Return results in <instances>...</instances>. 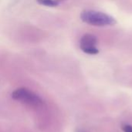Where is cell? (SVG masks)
I'll return each instance as SVG.
<instances>
[{"instance_id":"cell-5","label":"cell","mask_w":132,"mask_h":132,"mask_svg":"<svg viewBox=\"0 0 132 132\" xmlns=\"http://www.w3.org/2000/svg\"><path fill=\"white\" fill-rule=\"evenodd\" d=\"M124 132H132V126L129 125H125L122 127Z\"/></svg>"},{"instance_id":"cell-3","label":"cell","mask_w":132,"mask_h":132,"mask_svg":"<svg viewBox=\"0 0 132 132\" xmlns=\"http://www.w3.org/2000/svg\"><path fill=\"white\" fill-rule=\"evenodd\" d=\"M97 38L93 34H84L80 42V47L83 52L90 55H96L99 53V50L97 47Z\"/></svg>"},{"instance_id":"cell-4","label":"cell","mask_w":132,"mask_h":132,"mask_svg":"<svg viewBox=\"0 0 132 132\" xmlns=\"http://www.w3.org/2000/svg\"><path fill=\"white\" fill-rule=\"evenodd\" d=\"M36 1L39 4L48 7H56L59 5V2L57 0H36Z\"/></svg>"},{"instance_id":"cell-1","label":"cell","mask_w":132,"mask_h":132,"mask_svg":"<svg viewBox=\"0 0 132 132\" xmlns=\"http://www.w3.org/2000/svg\"><path fill=\"white\" fill-rule=\"evenodd\" d=\"M81 20L90 26H108L116 24V19L105 12L93 10L86 9L80 13Z\"/></svg>"},{"instance_id":"cell-2","label":"cell","mask_w":132,"mask_h":132,"mask_svg":"<svg viewBox=\"0 0 132 132\" xmlns=\"http://www.w3.org/2000/svg\"><path fill=\"white\" fill-rule=\"evenodd\" d=\"M12 97L15 101L32 108H39L44 104V101L37 94L26 87L15 90L12 93Z\"/></svg>"}]
</instances>
